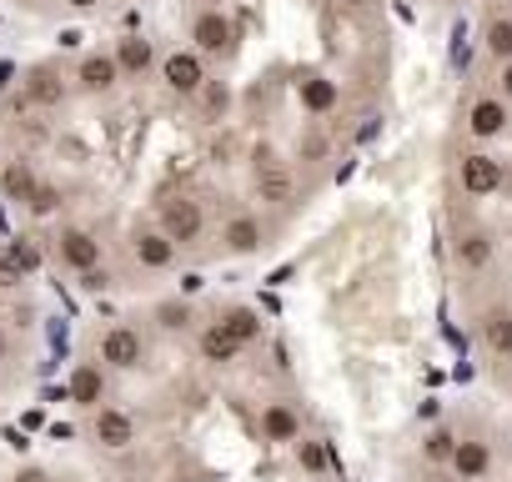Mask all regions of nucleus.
I'll return each instance as SVG.
<instances>
[{"instance_id": "1", "label": "nucleus", "mask_w": 512, "mask_h": 482, "mask_svg": "<svg viewBox=\"0 0 512 482\" xmlns=\"http://www.w3.org/2000/svg\"><path fill=\"white\" fill-rule=\"evenodd\" d=\"M141 362H146V342H141L136 327H111V332L101 337V367H111V372H136Z\"/></svg>"}, {"instance_id": "2", "label": "nucleus", "mask_w": 512, "mask_h": 482, "mask_svg": "<svg viewBox=\"0 0 512 482\" xmlns=\"http://www.w3.org/2000/svg\"><path fill=\"white\" fill-rule=\"evenodd\" d=\"M201 226H206V216H201V206H196V201H186V196L161 201V231L176 241V247H191V241L201 236Z\"/></svg>"}, {"instance_id": "3", "label": "nucleus", "mask_w": 512, "mask_h": 482, "mask_svg": "<svg viewBox=\"0 0 512 482\" xmlns=\"http://www.w3.org/2000/svg\"><path fill=\"white\" fill-rule=\"evenodd\" d=\"M457 181H462V191H467V196H492V191L502 186V161H497V156H487V151H472V156H462Z\"/></svg>"}, {"instance_id": "4", "label": "nucleus", "mask_w": 512, "mask_h": 482, "mask_svg": "<svg viewBox=\"0 0 512 482\" xmlns=\"http://www.w3.org/2000/svg\"><path fill=\"white\" fill-rule=\"evenodd\" d=\"M91 437H96L106 452H126V447L136 442V422H131V412H121V407H96Z\"/></svg>"}, {"instance_id": "5", "label": "nucleus", "mask_w": 512, "mask_h": 482, "mask_svg": "<svg viewBox=\"0 0 512 482\" xmlns=\"http://www.w3.org/2000/svg\"><path fill=\"white\" fill-rule=\"evenodd\" d=\"M161 76H166V86L181 91V96H196V91L206 86V71H201V56H196V51H176V56H166Z\"/></svg>"}, {"instance_id": "6", "label": "nucleus", "mask_w": 512, "mask_h": 482, "mask_svg": "<svg viewBox=\"0 0 512 482\" xmlns=\"http://www.w3.org/2000/svg\"><path fill=\"white\" fill-rule=\"evenodd\" d=\"M447 467H452V472H457L462 482H482V477L492 472V447H487L482 437H462Z\"/></svg>"}, {"instance_id": "7", "label": "nucleus", "mask_w": 512, "mask_h": 482, "mask_svg": "<svg viewBox=\"0 0 512 482\" xmlns=\"http://www.w3.org/2000/svg\"><path fill=\"white\" fill-rule=\"evenodd\" d=\"M467 131H472L477 141L502 136V131H507V101H502V96H482V101H472V111H467Z\"/></svg>"}, {"instance_id": "8", "label": "nucleus", "mask_w": 512, "mask_h": 482, "mask_svg": "<svg viewBox=\"0 0 512 482\" xmlns=\"http://www.w3.org/2000/svg\"><path fill=\"white\" fill-rule=\"evenodd\" d=\"M262 437L267 442H302V412L292 402H267L262 407Z\"/></svg>"}, {"instance_id": "9", "label": "nucleus", "mask_w": 512, "mask_h": 482, "mask_svg": "<svg viewBox=\"0 0 512 482\" xmlns=\"http://www.w3.org/2000/svg\"><path fill=\"white\" fill-rule=\"evenodd\" d=\"M61 262L71 267V272H91V267H101V241L91 236V231H61Z\"/></svg>"}, {"instance_id": "10", "label": "nucleus", "mask_w": 512, "mask_h": 482, "mask_svg": "<svg viewBox=\"0 0 512 482\" xmlns=\"http://www.w3.org/2000/svg\"><path fill=\"white\" fill-rule=\"evenodd\" d=\"M66 397H71L76 407H91V412H96V407H101V397H106V372H101L96 362H76Z\"/></svg>"}, {"instance_id": "11", "label": "nucleus", "mask_w": 512, "mask_h": 482, "mask_svg": "<svg viewBox=\"0 0 512 482\" xmlns=\"http://www.w3.org/2000/svg\"><path fill=\"white\" fill-rule=\"evenodd\" d=\"M256 191H262V201H292V171L282 161H272L267 151L256 156Z\"/></svg>"}, {"instance_id": "12", "label": "nucleus", "mask_w": 512, "mask_h": 482, "mask_svg": "<svg viewBox=\"0 0 512 482\" xmlns=\"http://www.w3.org/2000/svg\"><path fill=\"white\" fill-rule=\"evenodd\" d=\"M191 41H196V51L221 56V51L231 46V21H226L221 11H201V16H196V26H191Z\"/></svg>"}, {"instance_id": "13", "label": "nucleus", "mask_w": 512, "mask_h": 482, "mask_svg": "<svg viewBox=\"0 0 512 482\" xmlns=\"http://www.w3.org/2000/svg\"><path fill=\"white\" fill-rule=\"evenodd\" d=\"M136 262L146 272H166L176 262V241L166 231H136Z\"/></svg>"}, {"instance_id": "14", "label": "nucleus", "mask_w": 512, "mask_h": 482, "mask_svg": "<svg viewBox=\"0 0 512 482\" xmlns=\"http://www.w3.org/2000/svg\"><path fill=\"white\" fill-rule=\"evenodd\" d=\"M452 257H457L462 272H482V267H492V236H487V231H462V236L452 241Z\"/></svg>"}, {"instance_id": "15", "label": "nucleus", "mask_w": 512, "mask_h": 482, "mask_svg": "<svg viewBox=\"0 0 512 482\" xmlns=\"http://www.w3.org/2000/svg\"><path fill=\"white\" fill-rule=\"evenodd\" d=\"M221 241H226V252H231V257H251L256 247H262V221L241 211V216H231V221H226Z\"/></svg>"}, {"instance_id": "16", "label": "nucleus", "mask_w": 512, "mask_h": 482, "mask_svg": "<svg viewBox=\"0 0 512 482\" xmlns=\"http://www.w3.org/2000/svg\"><path fill=\"white\" fill-rule=\"evenodd\" d=\"M482 347H487L492 357H512V307L482 312Z\"/></svg>"}, {"instance_id": "17", "label": "nucleus", "mask_w": 512, "mask_h": 482, "mask_svg": "<svg viewBox=\"0 0 512 482\" xmlns=\"http://www.w3.org/2000/svg\"><path fill=\"white\" fill-rule=\"evenodd\" d=\"M221 327H226L241 347H251V342H262V327H267V322H262V312H256V307H226V312H221Z\"/></svg>"}, {"instance_id": "18", "label": "nucleus", "mask_w": 512, "mask_h": 482, "mask_svg": "<svg viewBox=\"0 0 512 482\" xmlns=\"http://www.w3.org/2000/svg\"><path fill=\"white\" fill-rule=\"evenodd\" d=\"M297 96H302V106H307L312 116H327V111L342 101L337 81H327V76H307V81H297Z\"/></svg>"}, {"instance_id": "19", "label": "nucleus", "mask_w": 512, "mask_h": 482, "mask_svg": "<svg viewBox=\"0 0 512 482\" xmlns=\"http://www.w3.org/2000/svg\"><path fill=\"white\" fill-rule=\"evenodd\" d=\"M241 357V342L221 327V322H211L206 332H201V362H216V367H226V362H236Z\"/></svg>"}, {"instance_id": "20", "label": "nucleus", "mask_w": 512, "mask_h": 482, "mask_svg": "<svg viewBox=\"0 0 512 482\" xmlns=\"http://www.w3.org/2000/svg\"><path fill=\"white\" fill-rule=\"evenodd\" d=\"M0 267L11 272V282H21V277L41 272V247L26 241V236H16V241H6V262H0Z\"/></svg>"}, {"instance_id": "21", "label": "nucleus", "mask_w": 512, "mask_h": 482, "mask_svg": "<svg viewBox=\"0 0 512 482\" xmlns=\"http://www.w3.org/2000/svg\"><path fill=\"white\" fill-rule=\"evenodd\" d=\"M116 76H121V61L116 56H86L81 61V86L86 91H111Z\"/></svg>"}, {"instance_id": "22", "label": "nucleus", "mask_w": 512, "mask_h": 482, "mask_svg": "<svg viewBox=\"0 0 512 482\" xmlns=\"http://www.w3.org/2000/svg\"><path fill=\"white\" fill-rule=\"evenodd\" d=\"M0 191H6V201H31L36 196V176L26 161H11L6 171H0Z\"/></svg>"}, {"instance_id": "23", "label": "nucleus", "mask_w": 512, "mask_h": 482, "mask_svg": "<svg viewBox=\"0 0 512 482\" xmlns=\"http://www.w3.org/2000/svg\"><path fill=\"white\" fill-rule=\"evenodd\" d=\"M26 86H31V96H36L41 106H61V101H66V81H61L51 66H36Z\"/></svg>"}, {"instance_id": "24", "label": "nucleus", "mask_w": 512, "mask_h": 482, "mask_svg": "<svg viewBox=\"0 0 512 482\" xmlns=\"http://www.w3.org/2000/svg\"><path fill=\"white\" fill-rule=\"evenodd\" d=\"M116 61H121V71H126V76H141V71L151 66V41H141V36H126V41L116 46Z\"/></svg>"}, {"instance_id": "25", "label": "nucleus", "mask_w": 512, "mask_h": 482, "mask_svg": "<svg viewBox=\"0 0 512 482\" xmlns=\"http://www.w3.org/2000/svg\"><path fill=\"white\" fill-rule=\"evenodd\" d=\"M457 442H462V437H457L452 427H432V432L422 437V457L442 467V462H452V452H457Z\"/></svg>"}, {"instance_id": "26", "label": "nucleus", "mask_w": 512, "mask_h": 482, "mask_svg": "<svg viewBox=\"0 0 512 482\" xmlns=\"http://www.w3.org/2000/svg\"><path fill=\"white\" fill-rule=\"evenodd\" d=\"M482 46H487V56H497L502 66L512 61V16H497L487 31H482Z\"/></svg>"}, {"instance_id": "27", "label": "nucleus", "mask_w": 512, "mask_h": 482, "mask_svg": "<svg viewBox=\"0 0 512 482\" xmlns=\"http://www.w3.org/2000/svg\"><path fill=\"white\" fill-rule=\"evenodd\" d=\"M156 322H161L166 332H186V327H191V302H186V297L161 302V307H156Z\"/></svg>"}, {"instance_id": "28", "label": "nucleus", "mask_w": 512, "mask_h": 482, "mask_svg": "<svg viewBox=\"0 0 512 482\" xmlns=\"http://www.w3.org/2000/svg\"><path fill=\"white\" fill-rule=\"evenodd\" d=\"M297 457L307 472H327V447L322 442H297Z\"/></svg>"}, {"instance_id": "29", "label": "nucleus", "mask_w": 512, "mask_h": 482, "mask_svg": "<svg viewBox=\"0 0 512 482\" xmlns=\"http://www.w3.org/2000/svg\"><path fill=\"white\" fill-rule=\"evenodd\" d=\"M56 206H61V191H56V186H36V196H31V211H36V216H51Z\"/></svg>"}, {"instance_id": "30", "label": "nucleus", "mask_w": 512, "mask_h": 482, "mask_svg": "<svg viewBox=\"0 0 512 482\" xmlns=\"http://www.w3.org/2000/svg\"><path fill=\"white\" fill-rule=\"evenodd\" d=\"M81 287H86V292H106V287H111V272H106V267H91V272H81Z\"/></svg>"}, {"instance_id": "31", "label": "nucleus", "mask_w": 512, "mask_h": 482, "mask_svg": "<svg viewBox=\"0 0 512 482\" xmlns=\"http://www.w3.org/2000/svg\"><path fill=\"white\" fill-rule=\"evenodd\" d=\"M226 101H231L226 86H211V91H206V106H211V111H226Z\"/></svg>"}, {"instance_id": "32", "label": "nucleus", "mask_w": 512, "mask_h": 482, "mask_svg": "<svg viewBox=\"0 0 512 482\" xmlns=\"http://www.w3.org/2000/svg\"><path fill=\"white\" fill-rule=\"evenodd\" d=\"M16 482H51V477H46L41 467H21V472H16Z\"/></svg>"}, {"instance_id": "33", "label": "nucleus", "mask_w": 512, "mask_h": 482, "mask_svg": "<svg viewBox=\"0 0 512 482\" xmlns=\"http://www.w3.org/2000/svg\"><path fill=\"white\" fill-rule=\"evenodd\" d=\"M497 81H502V101H512V61L502 66V76H497Z\"/></svg>"}, {"instance_id": "34", "label": "nucleus", "mask_w": 512, "mask_h": 482, "mask_svg": "<svg viewBox=\"0 0 512 482\" xmlns=\"http://www.w3.org/2000/svg\"><path fill=\"white\" fill-rule=\"evenodd\" d=\"M11 76H16V66H11V61H0V91L11 86Z\"/></svg>"}, {"instance_id": "35", "label": "nucleus", "mask_w": 512, "mask_h": 482, "mask_svg": "<svg viewBox=\"0 0 512 482\" xmlns=\"http://www.w3.org/2000/svg\"><path fill=\"white\" fill-rule=\"evenodd\" d=\"M11 357V337H6V327H0V362Z\"/></svg>"}, {"instance_id": "36", "label": "nucleus", "mask_w": 512, "mask_h": 482, "mask_svg": "<svg viewBox=\"0 0 512 482\" xmlns=\"http://www.w3.org/2000/svg\"><path fill=\"white\" fill-rule=\"evenodd\" d=\"M427 482H462V477H457V472L447 467V472H437V477H427Z\"/></svg>"}, {"instance_id": "37", "label": "nucleus", "mask_w": 512, "mask_h": 482, "mask_svg": "<svg viewBox=\"0 0 512 482\" xmlns=\"http://www.w3.org/2000/svg\"><path fill=\"white\" fill-rule=\"evenodd\" d=\"M66 6H76V11H91V6H96V0H66Z\"/></svg>"}, {"instance_id": "38", "label": "nucleus", "mask_w": 512, "mask_h": 482, "mask_svg": "<svg viewBox=\"0 0 512 482\" xmlns=\"http://www.w3.org/2000/svg\"><path fill=\"white\" fill-rule=\"evenodd\" d=\"M6 282H11V272H6V267H0V292H6Z\"/></svg>"}]
</instances>
